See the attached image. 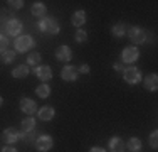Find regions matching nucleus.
I'll list each match as a JSON object with an SVG mask.
<instances>
[{
  "label": "nucleus",
  "instance_id": "obj_24",
  "mask_svg": "<svg viewBox=\"0 0 158 152\" xmlns=\"http://www.w3.org/2000/svg\"><path fill=\"white\" fill-rule=\"evenodd\" d=\"M111 32H113V36L114 37H123L125 36V24H121V22H118V24H114L111 27Z\"/></svg>",
  "mask_w": 158,
  "mask_h": 152
},
{
  "label": "nucleus",
  "instance_id": "obj_29",
  "mask_svg": "<svg viewBox=\"0 0 158 152\" xmlns=\"http://www.w3.org/2000/svg\"><path fill=\"white\" fill-rule=\"evenodd\" d=\"M7 3H9L12 9H15V10H19V9H22V7H24V2H22V0H9Z\"/></svg>",
  "mask_w": 158,
  "mask_h": 152
},
{
  "label": "nucleus",
  "instance_id": "obj_18",
  "mask_svg": "<svg viewBox=\"0 0 158 152\" xmlns=\"http://www.w3.org/2000/svg\"><path fill=\"white\" fill-rule=\"evenodd\" d=\"M35 130H31V132H19V140H24L25 144H35V139H37Z\"/></svg>",
  "mask_w": 158,
  "mask_h": 152
},
{
  "label": "nucleus",
  "instance_id": "obj_2",
  "mask_svg": "<svg viewBox=\"0 0 158 152\" xmlns=\"http://www.w3.org/2000/svg\"><path fill=\"white\" fill-rule=\"evenodd\" d=\"M123 78L128 85H136L141 81V71L136 66H130L126 69H123Z\"/></svg>",
  "mask_w": 158,
  "mask_h": 152
},
{
  "label": "nucleus",
  "instance_id": "obj_10",
  "mask_svg": "<svg viewBox=\"0 0 158 152\" xmlns=\"http://www.w3.org/2000/svg\"><path fill=\"white\" fill-rule=\"evenodd\" d=\"M20 110L24 113H27V117H32L37 112V103L31 98H22L20 100Z\"/></svg>",
  "mask_w": 158,
  "mask_h": 152
},
{
  "label": "nucleus",
  "instance_id": "obj_28",
  "mask_svg": "<svg viewBox=\"0 0 158 152\" xmlns=\"http://www.w3.org/2000/svg\"><path fill=\"white\" fill-rule=\"evenodd\" d=\"M7 46H9V39H7V36L0 34V52H2V54L7 51Z\"/></svg>",
  "mask_w": 158,
  "mask_h": 152
},
{
  "label": "nucleus",
  "instance_id": "obj_1",
  "mask_svg": "<svg viewBox=\"0 0 158 152\" xmlns=\"http://www.w3.org/2000/svg\"><path fill=\"white\" fill-rule=\"evenodd\" d=\"M39 29H40V32H44V34L57 36L59 30H61V25H59V22L56 20V19L44 17V19H40V20H39Z\"/></svg>",
  "mask_w": 158,
  "mask_h": 152
},
{
  "label": "nucleus",
  "instance_id": "obj_15",
  "mask_svg": "<svg viewBox=\"0 0 158 152\" xmlns=\"http://www.w3.org/2000/svg\"><path fill=\"white\" fill-rule=\"evenodd\" d=\"M145 90H148V91H156V88H158V76L155 74V73H152V74H148L145 78Z\"/></svg>",
  "mask_w": 158,
  "mask_h": 152
},
{
  "label": "nucleus",
  "instance_id": "obj_6",
  "mask_svg": "<svg viewBox=\"0 0 158 152\" xmlns=\"http://www.w3.org/2000/svg\"><path fill=\"white\" fill-rule=\"evenodd\" d=\"M128 37L133 44H143L146 41V32L141 27H131L128 30Z\"/></svg>",
  "mask_w": 158,
  "mask_h": 152
},
{
  "label": "nucleus",
  "instance_id": "obj_27",
  "mask_svg": "<svg viewBox=\"0 0 158 152\" xmlns=\"http://www.w3.org/2000/svg\"><path fill=\"white\" fill-rule=\"evenodd\" d=\"M150 147L152 149H158V132L153 130L152 135H150Z\"/></svg>",
  "mask_w": 158,
  "mask_h": 152
},
{
  "label": "nucleus",
  "instance_id": "obj_11",
  "mask_svg": "<svg viewBox=\"0 0 158 152\" xmlns=\"http://www.w3.org/2000/svg\"><path fill=\"white\" fill-rule=\"evenodd\" d=\"M56 58H57V61L67 63V61L73 59V51H71V47H67V46H59V47L56 49Z\"/></svg>",
  "mask_w": 158,
  "mask_h": 152
},
{
  "label": "nucleus",
  "instance_id": "obj_7",
  "mask_svg": "<svg viewBox=\"0 0 158 152\" xmlns=\"http://www.w3.org/2000/svg\"><path fill=\"white\" fill-rule=\"evenodd\" d=\"M0 140H2L3 144H7V145H14V144L19 140V132L14 127H9V128H5V130L2 132Z\"/></svg>",
  "mask_w": 158,
  "mask_h": 152
},
{
  "label": "nucleus",
  "instance_id": "obj_9",
  "mask_svg": "<svg viewBox=\"0 0 158 152\" xmlns=\"http://www.w3.org/2000/svg\"><path fill=\"white\" fill-rule=\"evenodd\" d=\"M5 30H7L9 36L19 37V34H20V30H22V22L17 20V19H10V20H7V24H5Z\"/></svg>",
  "mask_w": 158,
  "mask_h": 152
},
{
  "label": "nucleus",
  "instance_id": "obj_22",
  "mask_svg": "<svg viewBox=\"0 0 158 152\" xmlns=\"http://www.w3.org/2000/svg\"><path fill=\"white\" fill-rule=\"evenodd\" d=\"M35 95L39 98H49V95H51V88H49V85H46V83H42V85H39L35 88Z\"/></svg>",
  "mask_w": 158,
  "mask_h": 152
},
{
  "label": "nucleus",
  "instance_id": "obj_3",
  "mask_svg": "<svg viewBox=\"0 0 158 152\" xmlns=\"http://www.w3.org/2000/svg\"><path fill=\"white\" fill-rule=\"evenodd\" d=\"M35 46L32 36H19L15 41V51L17 52H27Z\"/></svg>",
  "mask_w": 158,
  "mask_h": 152
},
{
  "label": "nucleus",
  "instance_id": "obj_34",
  "mask_svg": "<svg viewBox=\"0 0 158 152\" xmlns=\"http://www.w3.org/2000/svg\"><path fill=\"white\" fill-rule=\"evenodd\" d=\"M2 105H3V98L0 96V106H2Z\"/></svg>",
  "mask_w": 158,
  "mask_h": 152
},
{
  "label": "nucleus",
  "instance_id": "obj_13",
  "mask_svg": "<svg viewBox=\"0 0 158 152\" xmlns=\"http://www.w3.org/2000/svg\"><path fill=\"white\" fill-rule=\"evenodd\" d=\"M37 117L42 122H49L56 117V110L52 106H42L40 110H37Z\"/></svg>",
  "mask_w": 158,
  "mask_h": 152
},
{
  "label": "nucleus",
  "instance_id": "obj_21",
  "mask_svg": "<svg viewBox=\"0 0 158 152\" xmlns=\"http://www.w3.org/2000/svg\"><path fill=\"white\" fill-rule=\"evenodd\" d=\"M40 61H42V56L40 52H31L27 56V66H40Z\"/></svg>",
  "mask_w": 158,
  "mask_h": 152
},
{
  "label": "nucleus",
  "instance_id": "obj_32",
  "mask_svg": "<svg viewBox=\"0 0 158 152\" xmlns=\"http://www.w3.org/2000/svg\"><path fill=\"white\" fill-rule=\"evenodd\" d=\"M89 152H106L103 149V147H91V149H89Z\"/></svg>",
  "mask_w": 158,
  "mask_h": 152
},
{
  "label": "nucleus",
  "instance_id": "obj_12",
  "mask_svg": "<svg viewBox=\"0 0 158 152\" xmlns=\"http://www.w3.org/2000/svg\"><path fill=\"white\" fill-rule=\"evenodd\" d=\"M35 76L40 79V81H49V79L52 78V69L51 66H37L35 68Z\"/></svg>",
  "mask_w": 158,
  "mask_h": 152
},
{
  "label": "nucleus",
  "instance_id": "obj_30",
  "mask_svg": "<svg viewBox=\"0 0 158 152\" xmlns=\"http://www.w3.org/2000/svg\"><path fill=\"white\" fill-rule=\"evenodd\" d=\"M89 69H91V68H89V64H86V63H84V64H81V66L77 68V71H81L82 74H88V73H89Z\"/></svg>",
  "mask_w": 158,
  "mask_h": 152
},
{
  "label": "nucleus",
  "instance_id": "obj_20",
  "mask_svg": "<svg viewBox=\"0 0 158 152\" xmlns=\"http://www.w3.org/2000/svg\"><path fill=\"white\" fill-rule=\"evenodd\" d=\"M46 12H47V7L42 2H35L32 5V15H35V17H44Z\"/></svg>",
  "mask_w": 158,
  "mask_h": 152
},
{
  "label": "nucleus",
  "instance_id": "obj_17",
  "mask_svg": "<svg viewBox=\"0 0 158 152\" xmlns=\"http://www.w3.org/2000/svg\"><path fill=\"white\" fill-rule=\"evenodd\" d=\"M29 73H31V69H29L27 64H20V66H17L15 69L12 71V76L17 79H22V78H27Z\"/></svg>",
  "mask_w": 158,
  "mask_h": 152
},
{
  "label": "nucleus",
  "instance_id": "obj_31",
  "mask_svg": "<svg viewBox=\"0 0 158 152\" xmlns=\"http://www.w3.org/2000/svg\"><path fill=\"white\" fill-rule=\"evenodd\" d=\"M2 152H17V149H15L14 145H5V147L2 149Z\"/></svg>",
  "mask_w": 158,
  "mask_h": 152
},
{
  "label": "nucleus",
  "instance_id": "obj_25",
  "mask_svg": "<svg viewBox=\"0 0 158 152\" xmlns=\"http://www.w3.org/2000/svg\"><path fill=\"white\" fill-rule=\"evenodd\" d=\"M74 39L77 41V42H86L88 41V32L86 30H82V29H79V30H76V34H74Z\"/></svg>",
  "mask_w": 158,
  "mask_h": 152
},
{
  "label": "nucleus",
  "instance_id": "obj_16",
  "mask_svg": "<svg viewBox=\"0 0 158 152\" xmlns=\"http://www.w3.org/2000/svg\"><path fill=\"white\" fill-rule=\"evenodd\" d=\"M71 22H73V25H76V27L81 29L82 25L86 24V12L84 10H76V12L73 14V17H71Z\"/></svg>",
  "mask_w": 158,
  "mask_h": 152
},
{
  "label": "nucleus",
  "instance_id": "obj_4",
  "mask_svg": "<svg viewBox=\"0 0 158 152\" xmlns=\"http://www.w3.org/2000/svg\"><path fill=\"white\" fill-rule=\"evenodd\" d=\"M35 147H37V150L39 152H49L54 147V140H52V137L51 135H39L35 139Z\"/></svg>",
  "mask_w": 158,
  "mask_h": 152
},
{
  "label": "nucleus",
  "instance_id": "obj_8",
  "mask_svg": "<svg viewBox=\"0 0 158 152\" xmlns=\"http://www.w3.org/2000/svg\"><path fill=\"white\" fill-rule=\"evenodd\" d=\"M77 74H79L77 68L73 66V64H66V66L62 68V71H61V78L64 79V81H76Z\"/></svg>",
  "mask_w": 158,
  "mask_h": 152
},
{
  "label": "nucleus",
  "instance_id": "obj_5",
  "mask_svg": "<svg viewBox=\"0 0 158 152\" xmlns=\"http://www.w3.org/2000/svg\"><path fill=\"white\" fill-rule=\"evenodd\" d=\"M138 58H140V51H138V47H135V46H128V47H125V49H123V52H121L123 63L133 64Z\"/></svg>",
  "mask_w": 158,
  "mask_h": 152
},
{
  "label": "nucleus",
  "instance_id": "obj_14",
  "mask_svg": "<svg viewBox=\"0 0 158 152\" xmlns=\"http://www.w3.org/2000/svg\"><path fill=\"white\" fill-rule=\"evenodd\" d=\"M108 147H110V152H123L125 150V142H123V139L114 135V137H111Z\"/></svg>",
  "mask_w": 158,
  "mask_h": 152
},
{
  "label": "nucleus",
  "instance_id": "obj_26",
  "mask_svg": "<svg viewBox=\"0 0 158 152\" xmlns=\"http://www.w3.org/2000/svg\"><path fill=\"white\" fill-rule=\"evenodd\" d=\"M15 58H17L15 52H14V51H9V49H7V51L3 52V56H2V61H3L5 64H10L14 59H15Z\"/></svg>",
  "mask_w": 158,
  "mask_h": 152
},
{
  "label": "nucleus",
  "instance_id": "obj_33",
  "mask_svg": "<svg viewBox=\"0 0 158 152\" xmlns=\"http://www.w3.org/2000/svg\"><path fill=\"white\" fill-rule=\"evenodd\" d=\"M114 69H116V71H123V66H121L119 63H116V64H114Z\"/></svg>",
  "mask_w": 158,
  "mask_h": 152
},
{
  "label": "nucleus",
  "instance_id": "obj_23",
  "mask_svg": "<svg viewBox=\"0 0 158 152\" xmlns=\"http://www.w3.org/2000/svg\"><path fill=\"white\" fill-rule=\"evenodd\" d=\"M141 145H143V144H141V140L138 139V137H131V139L128 140V144H126V147L131 152H138V150L141 149Z\"/></svg>",
  "mask_w": 158,
  "mask_h": 152
},
{
  "label": "nucleus",
  "instance_id": "obj_19",
  "mask_svg": "<svg viewBox=\"0 0 158 152\" xmlns=\"http://www.w3.org/2000/svg\"><path fill=\"white\" fill-rule=\"evenodd\" d=\"M34 127H35V118L32 117H27L20 122V132H31L34 130Z\"/></svg>",
  "mask_w": 158,
  "mask_h": 152
}]
</instances>
